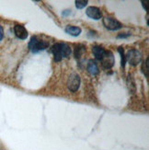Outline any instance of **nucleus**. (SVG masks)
I'll use <instances>...</instances> for the list:
<instances>
[{"label": "nucleus", "instance_id": "nucleus-1", "mask_svg": "<svg viewBox=\"0 0 149 150\" xmlns=\"http://www.w3.org/2000/svg\"><path fill=\"white\" fill-rule=\"evenodd\" d=\"M55 62H60L63 58H68L72 54V49L67 43L58 42L53 45L51 49Z\"/></svg>", "mask_w": 149, "mask_h": 150}, {"label": "nucleus", "instance_id": "nucleus-2", "mask_svg": "<svg viewBox=\"0 0 149 150\" xmlns=\"http://www.w3.org/2000/svg\"><path fill=\"white\" fill-rule=\"evenodd\" d=\"M49 47V42L40 40L36 36L31 37L30 41L29 42V49L32 53H38L40 51H43Z\"/></svg>", "mask_w": 149, "mask_h": 150}, {"label": "nucleus", "instance_id": "nucleus-3", "mask_svg": "<svg viewBox=\"0 0 149 150\" xmlns=\"http://www.w3.org/2000/svg\"><path fill=\"white\" fill-rule=\"evenodd\" d=\"M143 59L142 54L136 49H131L129 50L125 54V60L128 62L131 66H137L140 64Z\"/></svg>", "mask_w": 149, "mask_h": 150}, {"label": "nucleus", "instance_id": "nucleus-4", "mask_svg": "<svg viewBox=\"0 0 149 150\" xmlns=\"http://www.w3.org/2000/svg\"><path fill=\"white\" fill-rule=\"evenodd\" d=\"M80 76L76 73H72L69 76V78L67 80V88L71 92H76L78 90L80 87Z\"/></svg>", "mask_w": 149, "mask_h": 150}, {"label": "nucleus", "instance_id": "nucleus-5", "mask_svg": "<svg viewBox=\"0 0 149 150\" xmlns=\"http://www.w3.org/2000/svg\"><path fill=\"white\" fill-rule=\"evenodd\" d=\"M102 23L104 25V27L108 29L109 30H118L122 28V24L118 21L117 19H115L112 17H105L103 18Z\"/></svg>", "mask_w": 149, "mask_h": 150}, {"label": "nucleus", "instance_id": "nucleus-6", "mask_svg": "<svg viewBox=\"0 0 149 150\" xmlns=\"http://www.w3.org/2000/svg\"><path fill=\"white\" fill-rule=\"evenodd\" d=\"M100 61H101V66L103 68L111 69L114 66V63H115L114 55L112 54V52L105 51V53H104V54H103Z\"/></svg>", "mask_w": 149, "mask_h": 150}, {"label": "nucleus", "instance_id": "nucleus-7", "mask_svg": "<svg viewBox=\"0 0 149 150\" xmlns=\"http://www.w3.org/2000/svg\"><path fill=\"white\" fill-rule=\"evenodd\" d=\"M86 14L88 18L95 19V21H99L102 18V12L101 10L97 8V6H88L86 10Z\"/></svg>", "mask_w": 149, "mask_h": 150}, {"label": "nucleus", "instance_id": "nucleus-8", "mask_svg": "<svg viewBox=\"0 0 149 150\" xmlns=\"http://www.w3.org/2000/svg\"><path fill=\"white\" fill-rule=\"evenodd\" d=\"M14 33L18 39H20V40H26L27 37H28V35H29L28 30H26V28L24 27L23 25H19V24L15 25Z\"/></svg>", "mask_w": 149, "mask_h": 150}, {"label": "nucleus", "instance_id": "nucleus-9", "mask_svg": "<svg viewBox=\"0 0 149 150\" xmlns=\"http://www.w3.org/2000/svg\"><path fill=\"white\" fill-rule=\"evenodd\" d=\"M87 70H88V72L90 75H92V76L98 75L99 72H100L98 64H97V63L94 60H89L88 61V66H87Z\"/></svg>", "mask_w": 149, "mask_h": 150}, {"label": "nucleus", "instance_id": "nucleus-10", "mask_svg": "<svg viewBox=\"0 0 149 150\" xmlns=\"http://www.w3.org/2000/svg\"><path fill=\"white\" fill-rule=\"evenodd\" d=\"M64 31L66 32L67 34L71 35V36H78L81 33V29L79 27H76V26H71V25H67L66 29H64Z\"/></svg>", "mask_w": 149, "mask_h": 150}, {"label": "nucleus", "instance_id": "nucleus-11", "mask_svg": "<svg viewBox=\"0 0 149 150\" xmlns=\"http://www.w3.org/2000/svg\"><path fill=\"white\" fill-rule=\"evenodd\" d=\"M105 49L103 48L100 45H95V46L92 47V53L95 56V58L97 60H101V58L105 53Z\"/></svg>", "mask_w": 149, "mask_h": 150}, {"label": "nucleus", "instance_id": "nucleus-12", "mask_svg": "<svg viewBox=\"0 0 149 150\" xmlns=\"http://www.w3.org/2000/svg\"><path fill=\"white\" fill-rule=\"evenodd\" d=\"M86 52V46L83 44H76L75 47V57L76 59H79V58L82 56V54Z\"/></svg>", "mask_w": 149, "mask_h": 150}, {"label": "nucleus", "instance_id": "nucleus-13", "mask_svg": "<svg viewBox=\"0 0 149 150\" xmlns=\"http://www.w3.org/2000/svg\"><path fill=\"white\" fill-rule=\"evenodd\" d=\"M127 84H128L129 91H130L131 93H134L135 92V83H134V80H133V76L131 75L128 76Z\"/></svg>", "mask_w": 149, "mask_h": 150}, {"label": "nucleus", "instance_id": "nucleus-14", "mask_svg": "<svg viewBox=\"0 0 149 150\" xmlns=\"http://www.w3.org/2000/svg\"><path fill=\"white\" fill-rule=\"evenodd\" d=\"M118 52L121 54V66L122 67H125V64H126V60H125V54H124V51L122 49V47H119L118 48Z\"/></svg>", "mask_w": 149, "mask_h": 150}, {"label": "nucleus", "instance_id": "nucleus-15", "mask_svg": "<svg viewBox=\"0 0 149 150\" xmlns=\"http://www.w3.org/2000/svg\"><path fill=\"white\" fill-rule=\"evenodd\" d=\"M75 3H76V8H78V9L84 8L88 5V1H87V0H76Z\"/></svg>", "mask_w": 149, "mask_h": 150}, {"label": "nucleus", "instance_id": "nucleus-16", "mask_svg": "<svg viewBox=\"0 0 149 150\" xmlns=\"http://www.w3.org/2000/svg\"><path fill=\"white\" fill-rule=\"evenodd\" d=\"M142 71H143V73L145 75V76L148 77V58L145 60V62L143 63V66H142Z\"/></svg>", "mask_w": 149, "mask_h": 150}, {"label": "nucleus", "instance_id": "nucleus-17", "mask_svg": "<svg viewBox=\"0 0 149 150\" xmlns=\"http://www.w3.org/2000/svg\"><path fill=\"white\" fill-rule=\"evenodd\" d=\"M129 36H131V33H120V34H118V36H117V38H128Z\"/></svg>", "mask_w": 149, "mask_h": 150}, {"label": "nucleus", "instance_id": "nucleus-18", "mask_svg": "<svg viewBox=\"0 0 149 150\" xmlns=\"http://www.w3.org/2000/svg\"><path fill=\"white\" fill-rule=\"evenodd\" d=\"M142 4H143L144 8L145 9V11H148V1H142Z\"/></svg>", "mask_w": 149, "mask_h": 150}, {"label": "nucleus", "instance_id": "nucleus-19", "mask_svg": "<svg viewBox=\"0 0 149 150\" xmlns=\"http://www.w3.org/2000/svg\"><path fill=\"white\" fill-rule=\"evenodd\" d=\"M4 38V29L2 26H0V41Z\"/></svg>", "mask_w": 149, "mask_h": 150}, {"label": "nucleus", "instance_id": "nucleus-20", "mask_svg": "<svg viewBox=\"0 0 149 150\" xmlns=\"http://www.w3.org/2000/svg\"><path fill=\"white\" fill-rule=\"evenodd\" d=\"M146 22H147V25H148V14L146 15Z\"/></svg>", "mask_w": 149, "mask_h": 150}]
</instances>
